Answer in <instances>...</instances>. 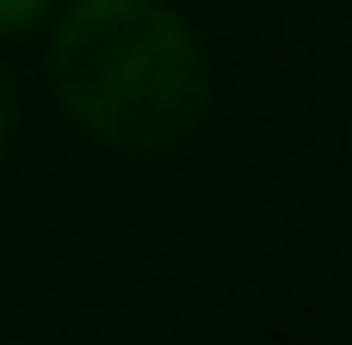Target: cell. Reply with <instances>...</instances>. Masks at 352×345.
Returning a JSON list of instances; mask_svg holds the SVG:
<instances>
[{
    "label": "cell",
    "mask_w": 352,
    "mask_h": 345,
    "mask_svg": "<svg viewBox=\"0 0 352 345\" xmlns=\"http://www.w3.org/2000/svg\"><path fill=\"white\" fill-rule=\"evenodd\" d=\"M43 12H50V0H0V31H19V25L43 19Z\"/></svg>",
    "instance_id": "7a4b0ae2"
},
{
    "label": "cell",
    "mask_w": 352,
    "mask_h": 345,
    "mask_svg": "<svg viewBox=\"0 0 352 345\" xmlns=\"http://www.w3.org/2000/svg\"><path fill=\"white\" fill-rule=\"evenodd\" d=\"M56 99L111 148H179L210 111V62L161 0H74L50 43Z\"/></svg>",
    "instance_id": "6da1fadb"
},
{
    "label": "cell",
    "mask_w": 352,
    "mask_h": 345,
    "mask_svg": "<svg viewBox=\"0 0 352 345\" xmlns=\"http://www.w3.org/2000/svg\"><path fill=\"white\" fill-rule=\"evenodd\" d=\"M6 123H12V105H6V86H0V136H6Z\"/></svg>",
    "instance_id": "3957f363"
}]
</instances>
